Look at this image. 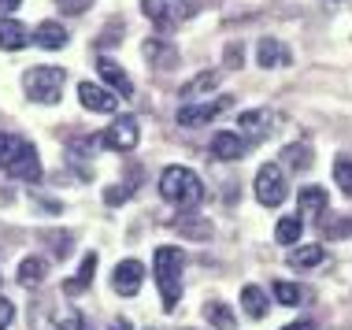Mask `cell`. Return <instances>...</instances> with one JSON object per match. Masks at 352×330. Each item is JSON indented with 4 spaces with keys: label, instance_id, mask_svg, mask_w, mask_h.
I'll list each match as a JSON object with an SVG mask.
<instances>
[{
    "label": "cell",
    "instance_id": "cell-1",
    "mask_svg": "<svg viewBox=\"0 0 352 330\" xmlns=\"http://www.w3.org/2000/svg\"><path fill=\"white\" fill-rule=\"evenodd\" d=\"M182 267H186V256L175 245H160L156 256H152V275H156L164 312H175L178 300H182Z\"/></svg>",
    "mask_w": 352,
    "mask_h": 330
},
{
    "label": "cell",
    "instance_id": "cell-2",
    "mask_svg": "<svg viewBox=\"0 0 352 330\" xmlns=\"http://www.w3.org/2000/svg\"><path fill=\"white\" fill-rule=\"evenodd\" d=\"M160 197H164L167 204H175V208H197V204L204 201V182L197 171H189V167H167L164 175H160Z\"/></svg>",
    "mask_w": 352,
    "mask_h": 330
},
{
    "label": "cell",
    "instance_id": "cell-3",
    "mask_svg": "<svg viewBox=\"0 0 352 330\" xmlns=\"http://www.w3.org/2000/svg\"><path fill=\"white\" fill-rule=\"evenodd\" d=\"M63 86H67V71L63 67H30L23 74V89L26 97L37 100V104H60L63 97Z\"/></svg>",
    "mask_w": 352,
    "mask_h": 330
},
{
    "label": "cell",
    "instance_id": "cell-4",
    "mask_svg": "<svg viewBox=\"0 0 352 330\" xmlns=\"http://www.w3.org/2000/svg\"><path fill=\"white\" fill-rule=\"evenodd\" d=\"M285 193H289L285 171L278 164H263L260 171H256V201H260L263 208H278V204L285 201Z\"/></svg>",
    "mask_w": 352,
    "mask_h": 330
},
{
    "label": "cell",
    "instance_id": "cell-5",
    "mask_svg": "<svg viewBox=\"0 0 352 330\" xmlns=\"http://www.w3.org/2000/svg\"><path fill=\"white\" fill-rule=\"evenodd\" d=\"M138 138H141V130H138V119L134 116H122L116 119L108 130L100 134V141L108 148H116V153H130V148H138Z\"/></svg>",
    "mask_w": 352,
    "mask_h": 330
},
{
    "label": "cell",
    "instance_id": "cell-6",
    "mask_svg": "<svg viewBox=\"0 0 352 330\" xmlns=\"http://www.w3.org/2000/svg\"><path fill=\"white\" fill-rule=\"evenodd\" d=\"M241 130H237V134H241L245 141H249V145H260L263 138H271V130H274V116L267 108H252V111H241Z\"/></svg>",
    "mask_w": 352,
    "mask_h": 330
},
{
    "label": "cell",
    "instance_id": "cell-7",
    "mask_svg": "<svg viewBox=\"0 0 352 330\" xmlns=\"http://www.w3.org/2000/svg\"><path fill=\"white\" fill-rule=\"evenodd\" d=\"M141 282H145V267L138 260H119V267L111 271V289L122 297H138Z\"/></svg>",
    "mask_w": 352,
    "mask_h": 330
},
{
    "label": "cell",
    "instance_id": "cell-8",
    "mask_svg": "<svg viewBox=\"0 0 352 330\" xmlns=\"http://www.w3.org/2000/svg\"><path fill=\"white\" fill-rule=\"evenodd\" d=\"M223 108H230V97L204 100V104H186V108H178V122H182V126H204V122H212Z\"/></svg>",
    "mask_w": 352,
    "mask_h": 330
},
{
    "label": "cell",
    "instance_id": "cell-9",
    "mask_svg": "<svg viewBox=\"0 0 352 330\" xmlns=\"http://www.w3.org/2000/svg\"><path fill=\"white\" fill-rule=\"evenodd\" d=\"M4 171L12 175V178H19V182H37V178H41V160H37V148L26 141V145L19 148V156L4 167Z\"/></svg>",
    "mask_w": 352,
    "mask_h": 330
},
{
    "label": "cell",
    "instance_id": "cell-10",
    "mask_svg": "<svg viewBox=\"0 0 352 330\" xmlns=\"http://www.w3.org/2000/svg\"><path fill=\"white\" fill-rule=\"evenodd\" d=\"M78 100H82V108L100 111V116H111V111L119 108V97H116V93L104 89V86H93V82H82V86H78Z\"/></svg>",
    "mask_w": 352,
    "mask_h": 330
},
{
    "label": "cell",
    "instance_id": "cell-11",
    "mask_svg": "<svg viewBox=\"0 0 352 330\" xmlns=\"http://www.w3.org/2000/svg\"><path fill=\"white\" fill-rule=\"evenodd\" d=\"M212 156L215 160H245L249 156V141H245L241 134H230V130H223V134H215L212 138Z\"/></svg>",
    "mask_w": 352,
    "mask_h": 330
},
{
    "label": "cell",
    "instance_id": "cell-12",
    "mask_svg": "<svg viewBox=\"0 0 352 330\" xmlns=\"http://www.w3.org/2000/svg\"><path fill=\"white\" fill-rule=\"evenodd\" d=\"M256 60H260V67H289L293 63V52L285 49L278 37H263L260 45H256Z\"/></svg>",
    "mask_w": 352,
    "mask_h": 330
},
{
    "label": "cell",
    "instance_id": "cell-13",
    "mask_svg": "<svg viewBox=\"0 0 352 330\" xmlns=\"http://www.w3.org/2000/svg\"><path fill=\"white\" fill-rule=\"evenodd\" d=\"M97 71H100V78L111 86V93H116V97H134V78H130V74L122 71L116 60H108V56H104V60L97 63Z\"/></svg>",
    "mask_w": 352,
    "mask_h": 330
},
{
    "label": "cell",
    "instance_id": "cell-14",
    "mask_svg": "<svg viewBox=\"0 0 352 330\" xmlns=\"http://www.w3.org/2000/svg\"><path fill=\"white\" fill-rule=\"evenodd\" d=\"M67 41H71V34L63 30V23H56V19H45L34 30V45H41V49H49V52L67 49Z\"/></svg>",
    "mask_w": 352,
    "mask_h": 330
},
{
    "label": "cell",
    "instance_id": "cell-15",
    "mask_svg": "<svg viewBox=\"0 0 352 330\" xmlns=\"http://www.w3.org/2000/svg\"><path fill=\"white\" fill-rule=\"evenodd\" d=\"M30 41H34V34L26 30L23 23H15V19H0V49L4 52H19V49H26Z\"/></svg>",
    "mask_w": 352,
    "mask_h": 330
},
{
    "label": "cell",
    "instance_id": "cell-16",
    "mask_svg": "<svg viewBox=\"0 0 352 330\" xmlns=\"http://www.w3.org/2000/svg\"><path fill=\"white\" fill-rule=\"evenodd\" d=\"M145 56H148L152 67H160V71H170L178 63V49L170 41H164V37H148V41H145Z\"/></svg>",
    "mask_w": 352,
    "mask_h": 330
},
{
    "label": "cell",
    "instance_id": "cell-17",
    "mask_svg": "<svg viewBox=\"0 0 352 330\" xmlns=\"http://www.w3.org/2000/svg\"><path fill=\"white\" fill-rule=\"evenodd\" d=\"M93 275H97V252H85L82 263H78V275H71L67 282H63V294H67V297L82 294V289L93 282Z\"/></svg>",
    "mask_w": 352,
    "mask_h": 330
},
{
    "label": "cell",
    "instance_id": "cell-18",
    "mask_svg": "<svg viewBox=\"0 0 352 330\" xmlns=\"http://www.w3.org/2000/svg\"><path fill=\"white\" fill-rule=\"evenodd\" d=\"M141 12H145L148 23H156L164 34L175 26V8H170V0H141Z\"/></svg>",
    "mask_w": 352,
    "mask_h": 330
},
{
    "label": "cell",
    "instance_id": "cell-19",
    "mask_svg": "<svg viewBox=\"0 0 352 330\" xmlns=\"http://www.w3.org/2000/svg\"><path fill=\"white\" fill-rule=\"evenodd\" d=\"M241 308H245L249 319H263L271 312V300H267V294H263L260 286H245L241 289Z\"/></svg>",
    "mask_w": 352,
    "mask_h": 330
},
{
    "label": "cell",
    "instance_id": "cell-20",
    "mask_svg": "<svg viewBox=\"0 0 352 330\" xmlns=\"http://www.w3.org/2000/svg\"><path fill=\"white\" fill-rule=\"evenodd\" d=\"M45 275H49V263H45L41 256H26L23 263H19V286H26V289L41 286Z\"/></svg>",
    "mask_w": 352,
    "mask_h": 330
},
{
    "label": "cell",
    "instance_id": "cell-21",
    "mask_svg": "<svg viewBox=\"0 0 352 330\" xmlns=\"http://www.w3.org/2000/svg\"><path fill=\"white\" fill-rule=\"evenodd\" d=\"M219 78H223L219 71H201L197 78H189L178 93H182V100H197V97H204V93H212L219 86Z\"/></svg>",
    "mask_w": 352,
    "mask_h": 330
},
{
    "label": "cell",
    "instance_id": "cell-22",
    "mask_svg": "<svg viewBox=\"0 0 352 330\" xmlns=\"http://www.w3.org/2000/svg\"><path fill=\"white\" fill-rule=\"evenodd\" d=\"M327 204H330V197H327L322 186H304L300 197H297V208L308 212V215H322V212H327Z\"/></svg>",
    "mask_w": 352,
    "mask_h": 330
},
{
    "label": "cell",
    "instance_id": "cell-23",
    "mask_svg": "<svg viewBox=\"0 0 352 330\" xmlns=\"http://www.w3.org/2000/svg\"><path fill=\"white\" fill-rule=\"evenodd\" d=\"M327 260V249L322 245H300V249H289V256H285V263L289 267H316V263Z\"/></svg>",
    "mask_w": 352,
    "mask_h": 330
},
{
    "label": "cell",
    "instance_id": "cell-24",
    "mask_svg": "<svg viewBox=\"0 0 352 330\" xmlns=\"http://www.w3.org/2000/svg\"><path fill=\"white\" fill-rule=\"evenodd\" d=\"M204 319L215 330H234L237 327V319H234V312H230V305H226V300H208V305H204Z\"/></svg>",
    "mask_w": 352,
    "mask_h": 330
},
{
    "label": "cell",
    "instance_id": "cell-25",
    "mask_svg": "<svg viewBox=\"0 0 352 330\" xmlns=\"http://www.w3.org/2000/svg\"><path fill=\"white\" fill-rule=\"evenodd\" d=\"M300 234H304L300 215H285V219H278V226H274V241H282V245H297Z\"/></svg>",
    "mask_w": 352,
    "mask_h": 330
},
{
    "label": "cell",
    "instance_id": "cell-26",
    "mask_svg": "<svg viewBox=\"0 0 352 330\" xmlns=\"http://www.w3.org/2000/svg\"><path fill=\"white\" fill-rule=\"evenodd\" d=\"M282 160L293 167V171H308V167L316 164V156H311V145H285V148H282Z\"/></svg>",
    "mask_w": 352,
    "mask_h": 330
},
{
    "label": "cell",
    "instance_id": "cell-27",
    "mask_svg": "<svg viewBox=\"0 0 352 330\" xmlns=\"http://www.w3.org/2000/svg\"><path fill=\"white\" fill-rule=\"evenodd\" d=\"M274 297H278V305H285V308H297L304 300V289L293 286V282H274Z\"/></svg>",
    "mask_w": 352,
    "mask_h": 330
},
{
    "label": "cell",
    "instance_id": "cell-28",
    "mask_svg": "<svg viewBox=\"0 0 352 330\" xmlns=\"http://www.w3.org/2000/svg\"><path fill=\"white\" fill-rule=\"evenodd\" d=\"M175 226L186 234V238H197V241L212 238V223H208V219H178Z\"/></svg>",
    "mask_w": 352,
    "mask_h": 330
},
{
    "label": "cell",
    "instance_id": "cell-29",
    "mask_svg": "<svg viewBox=\"0 0 352 330\" xmlns=\"http://www.w3.org/2000/svg\"><path fill=\"white\" fill-rule=\"evenodd\" d=\"M334 182L341 186V193L352 197V156H341L334 164Z\"/></svg>",
    "mask_w": 352,
    "mask_h": 330
},
{
    "label": "cell",
    "instance_id": "cell-30",
    "mask_svg": "<svg viewBox=\"0 0 352 330\" xmlns=\"http://www.w3.org/2000/svg\"><path fill=\"white\" fill-rule=\"evenodd\" d=\"M26 141L23 138H15V134H0V167H8L12 160L19 156V148H23Z\"/></svg>",
    "mask_w": 352,
    "mask_h": 330
},
{
    "label": "cell",
    "instance_id": "cell-31",
    "mask_svg": "<svg viewBox=\"0 0 352 330\" xmlns=\"http://www.w3.org/2000/svg\"><path fill=\"white\" fill-rule=\"evenodd\" d=\"M223 63H226L230 71H237V67H241V63H245V45H241V41H230V45H226V52H223Z\"/></svg>",
    "mask_w": 352,
    "mask_h": 330
},
{
    "label": "cell",
    "instance_id": "cell-32",
    "mask_svg": "<svg viewBox=\"0 0 352 330\" xmlns=\"http://www.w3.org/2000/svg\"><path fill=\"white\" fill-rule=\"evenodd\" d=\"M45 241L52 245L56 256H67V252H71V234H45Z\"/></svg>",
    "mask_w": 352,
    "mask_h": 330
},
{
    "label": "cell",
    "instance_id": "cell-33",
    "mask_svg": "<svg viewBox=\"0 0 352 330\" xmlns=\"http://www.w3.org/2000/svg\"><path fill=\"white\" fill-rule=\"evenodd\" d=\"M89 4H93V0H56V8H60V12H67V15H82Z\"/></svg>",
    "mask_w": 352,
    "mask_h": 330
},
{
    "label": "cell",
    "instance_id": "cell-34",
    "mask_svg": "<svg viewBox=\"0 0 352 330\" xmlns=\"http://www.w3.org/2000/svg\"><path fill=\"white\" fill-rule=\"evenodd\" d=\"M12 319H15V305L8 297H0V330L12 327Z\"/></svg>",
    "mask_w": 352,
    "mask_h": 330
},
{
    "label": "cell",
    "instance_id": "cell-35",
    "mask_svg": "<svg viewBox=\"0 0 352 330\" xmlns=\"http://www.w3.org/2000/svg\"><path fill=\"white\" fill-rule=\"evenodd\" d=\"M60 330H85V319L78 312H67V316H60Z\"/></svg>",
    "mask_w": 352,
    "mask_h": 330
},
{
    "label": "cell",
    "instance_id": "cell-36",
    "mask_svg": "<svg viewBox=\"0 0 352 330\" xmlns=\"http://www.w3.org/2000/svg\"><path fill=\"white\" fill-rule=\"evenodd\" d=\"M282 330H316V323H311V319H300V323H289V327H282Z\"/></svg>",
    "mask_w": 352,
    "mask_h": 330
},
{
    "label": "cell",
    "instance_id": "cell-37",
    "mask_svg": "<svg viewBox=\"0 0 352 330\" xmlns=\"http://www.w3.org/2000/svg\"><path fill=\"white\" fill-rule=\"evenodd\" d=\"M19 4H23V0H0V12H4V15H8V12H15V8H19Z\"/></svg>",
    "mask_w": 352,
    "mask_h": 330
},
{
    "label": "cell",
    "instance_id": "cell-38",
    "mask_svg": "<svg viewBox=\"0 0 352 330\" xmlns=\"http://www.w3.org/2000/svg\"><path fill=\"white\" fill-rule=\"evenodd\" d=\"M111 330H130V319H116V323H111Z\"/></svg>",
    "mask_w": 352,
    "mask_h": 330
}]
</instances>
